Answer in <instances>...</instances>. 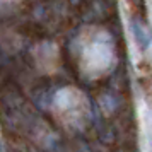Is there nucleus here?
Listing matches in <instances>:
<instances>
[{
    "mask_svg": "<svg viewBox=\"0 0 152 152\" xmlns=\"http://www.w3.org/2000/svg\"><path fill=\"white\" fill-rule=\"evenodd\" d=\"M55 106L65 118L67 123L72 125H80L86 121L87 116V103L82 97V94H79L75 91H60L55 97Z\"/></svg>",
    "mask_w": 152,
    "mask_h": 152,
    "instance_id": "f257e3e1",
    "label": "nucleus"
},
{
    "mask_svg": "<svg viewBox=\"0 0 152 152\" xmlns=\"http://www.w3.org/2000/svg\"><path fill=\"white\" fill-rule=\"evenodd\" d=\"M140 132H142V149L144 152H152V110L147 104H140L138 110Z\"/></svg>",
    "mask_w": 152,
    "mask_h": 152,
    "instance_id": "f03ea898",
    "label": "nucleus"
},
{
    "mask_svg": "<svg viewBox=\"0 0 152 152\" xmlns=\"http://www.w3.org/2000/svg\"><path fill=\"white\" fill-rule=\"evenodd\" d=\"M132 33H133V36H135V41H137L138 46H142V48H145V46H149V34L144 31V28L138 24V22H132Z\"/></svg>",
    "mask_w": 152,
    "mask_h": 152,
    "instance_id": "7ed1b4c3",
    "label": "nucleus"
}]
</instances>
